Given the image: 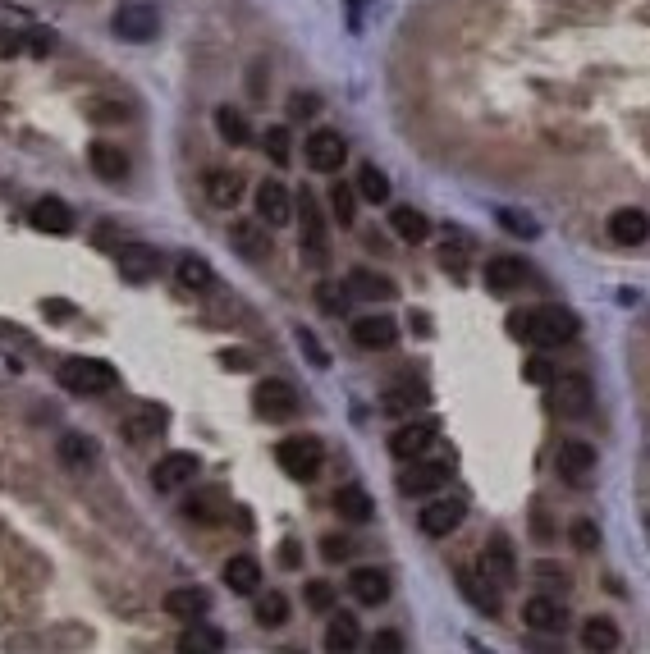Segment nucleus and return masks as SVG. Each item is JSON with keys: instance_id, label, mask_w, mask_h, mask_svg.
<instances>
[{"instance_id": "1", "label": "nucleus", "mask_w": 650, "mask_h": 654, "mask_svg": "<svg viewBox=\"0 0 650 654\" xmlns=\"http://www.w3.org/2000/svg\"><path fill=\"white\" fill-rule=\"evenodd\" d=\"M509 330L536 348H559V344H573L582 321L568 307H559V302H541V307H527L518 316H509Z\"/></svg>"}, {"instance_id": "2", "label": "nucleus", "mask_w": 650, "mask_h": 654, "mask_svg": "<svg viewBox=\"0 0 650 654\" xmlns=\"http://www.w3.org/2000/svg\"><path fill=\"white\" fill-rule=\"evenodd\" d=\"M60 385L69 394H110V389L120 385V371L110 362H101V357H69L60 366Z\"/></svg>"}, {"instance_id": "3", "label": "nucleus", "mask_w": 650, "mask_h": 654, "mask_svg": "<svg viewBox=\"0 0 650 654\" xmlns=\"http://www.w3.org/2000/svg\"><path fill=\"white\" fill-rule=\"evenodd\" d=\"M275 462H280L284 476H293V481H316V476H321V462H325V449L312 435H298V440H284L280 449H275Z\"/></svg>"}, {"instance_id": "4", "label": "nucleus", "mask_w": 650, "mask_h": 654, "mask_svg": "<svg viewBox=\"0 0 650 654\" xmlns=\"http://www.w3.org/2000/svg\"><path fill=\"white\" fill-rule=\"evenodd\" d=\"M550 385H554V412L568 421H582L591 412V403H596V389H591L586 376H554Z\"/></svg>"}, {"instance_id": "5", "label": "nucleus", "mask_w": 650, "mask_h": 654, "mask_svg": "<svg viewBox=\"0 0 650 654\" xmlns=\"http://www.w3.org/2000/svg\"><path fill=\"white\" fill-rule=\"evenodd\" d=\"M156 28H161V14H156V5H147V0H129V5L115 10V33H120L124 42H152Z\"/></svg>"}, {"instance_id": "6", "label": "nucleus", "mask_w": 650, "mask_h": 654, "mask_svg": "<svg viewBox=\"0 0 650 654\" xmlns=\"http://www.w3.org/2000/svg\"><path fill=\"white\" fill-rule=\"evenodd\" d=\"M252 403H257V417L289 421L293 412H298V389H293L289 380H261L257 394H252Z\"/></svg>"}, {"instance_id": "7", "label": "nucleus", "mask_w": 650, "mask_h": 654, "mask_svg": "<svg viewBox=\"0 0 650 654\" xmlns=\"http://www.w3.org/2000/svg\"><path fill=\"white\" fill-rule=\"evenodd\" d=\"M298 252H303L312 266H325V261H330V243H325V220H321V206H316L312 193H303V238H298Z\"/></svg>"}, {"instance_id": "8", "label": "nucleus", "mask_w": 650, "mask_h": 654, "mask_svg": "<svg viewBox=\"0 0 650 654\" xmlns=\"http://www.w3.org/2000/svg\"><path fill=\"white\" fill-rule=\"evenodd\" d=\"M303 151H307V165H312L316 174H335L339 165L348 161V147H344V138H339L335 129H316Z\"/></svg>"}, {"instance_id": "9", "label": "nucleus", "mask_w": 650, "mask_h": 654, "mask_svg": "<svg viewBox=\"0 0 650 654\" xmlns=\"http://www.w3.org/2000/svg\"><path fill=\"white\" fill-rule=\"evenodd\" d=\"M197 472H202L197 453H165V458L152 467V485H156L161 494H170V490H179V485L193 481Z\"/></svg>"}, {"instance_id": "10", "label": "nucleus", "mask_w": 650, "mask_h": 654, "mask_svg": "<svg viewBox=\"0 0 650 654\" xmlns=\"http://www.w3.org/2000/svg\"><path fill=\"white\" fill-rule=\"evenodd\" d=\"M257 215H261V225H271V229H284L293 220V197L284 193V183L266 179L257 188Z\"/></svg>"}, {"instance_id": "11", "label": "nucleus", "mask_w": 650, "mask_h": 654, "mask_svg": "<svg viewBox=\"0 0 650 654\" xmlns=\"http://www.w3.org/2000/svg\"><path fill=\"white\" fill-rule=\"evenodd\" d=\"M522 622H527L531 632H564L568 613H564V604L550 600V595H531V600L522 604Z\"/></svg>"}, {"instance_id": "12", "label": "nucleus", "mask_w": 650, "mask_h": 654, "mask_svg": "<svg viewBox=\"0 0 650 654\" xmlns=\"http://www.w3.org/2000/svg\"><path fill=\"white\" fill-rule=\"evenodd\" d=\"M115 266H120V275L129 279V284H147L161 261H156V252L147 243H124L120 252H115Z\"/></svg>"}, {"instance_id": "13", "label": "nucleus", "mask_w": 650, "mask_h": 654, "mask_svg": "<svg viewBox=\"0 0 650 654\" xmlns=\"http://www.w3.org/2000/svg\"><path fill=\"white\" fill-rule=\"evenodd\" d=\"M353 344L371 348V353H385V348L399 344V325H394L390 316H362V321L353 325Z\"/></svg>"}, {"instance_id": "14", "label": "nucleus", "mask_w": 650, "mask_h": 654, "mask_svg": "<svg viewBox=\"0 0 650 654\" xmlns=\"http://www.w3.org/2000/svg\"><path fill=\"white\" fill-rule=\"evenodd\" d=\"M481 577L490 581V586H513V577H518V563H513V549L504 536L490 540V549L481 554Z\"/></svg>"}, {"instance_id": "15", "label": "nucleus", "mask_w": 650, "mask_h": 654, "mask_svg": "<svg viewBox=\"0 0 650 654\" xmlns=\"http://www.w3.org/2000/svg\"><path fill=\"white\" fill-rule=\"evenodd\" d=\"M554 462H559V472H564L568 481L582 485L586 476L596 472V449H591L586 440H564L559 444V453H554Z\"/></svg>"}, {"instance_id": "16", "label": "nucleus", "mask_w": 650, "mask_h": 654, "mask_svg": "<svg viewBox=\"0 0 650 654\" xmlns=\"http://www.w3.org/2000/svg\"><path fill=\"white\" fill-rule=\"evenodd\" d=\"M348 590H353V600L367 604V609H376V604L390 600V577L380 568H353L348 572Z\"/></svg>"}, {"instance_id": "17", "label": "nucleus", "mask_w": 650, "mask_h": 654, "mask_svg": "<svg viewBox=\"0 0 650 654\" xmlns=\"http://www.w3.org/2000/svg\"><path fill=\"white\" fill-rule=\"evenodd\" d=\"M165 613L170 618H179V622H193V618H206V609H211V595L206 590H197V586H174V590H165Z\"/></svg>"}, {"instance_id": "18", "label": "nucleus", "mask_w": 650, "mask_h": 654, "mask_svg": "<svg viewBox=\"0 0 650 654\" xmlns=\"http://www.w3.org/2000/svg\"><path fill=\"white\" fill-rule=\"evenodd\" d=\"M435 440V421H412V426H399L390 435V453L394 458H422Z\"/></svg>"}, {"instance_id": "19", "label": "nucleus", "mask_w": 650, "mask_h": 654, "mask_svg": "<svg viewBox=\"0 0 650 654\" xmlns=\"http://www.w3.org/2000/svg\"><path fill=\"white\" fill-rule=\"evenodd\" d=\"M458 522H463V504L458 499H435L417 517V526H422L426 536H449V531H458Z\"/></svg>"}, {"instance_id": "20", "label": "nucleus", "mask_w": 650, "mask_h": 654, "mask_svg": "<svg viewBox=\"0 0 650 654\" xmlns=\"http://www.w3.org/2000/svg\"><path fill=\"white\" fill-rule=\"evenodd\" d=\"M220 577H225V586L234 590V595H257L261 590V563L252 554H234Z\"/></svg>"}, {"instance_id": "21", "label": "nucleus", "mask_w": 650, "mask_h": 654, "mask_svg": "<svg viewBox=\"0 0 650 654\" xmlns=\"http://www.w3.org/2000/svg\"><path fill=\"white\" fill-rule=\"evenodd\" d=\"M646 211L641 206H623V211H614L609 215V238L614 243H623V247H637V243H646Z\"/></svg>"}, {"instance_id": "22", "label": "nucleus", "mask_w": 650, "mask_h": 654, "mask_svg": "<svg viewBox=\"0 0 650 654\" xmlns=\"http://www.w3.org/2000/svg\"><path fill=\"white\" fill-rule=\"evenodd\" d=\"M229 243L239 247L248 261L271 257V243H266V225H261V220H234V225H229Z\"/></svg>"}, {"instance_id": "23", "label": "nucleus", "mask_w": 650, "mask_h": 654, "mask_svg": "<svg viewBox=\"0 0 650 654\" xmlns=\"http://www.w3.org/2000/svg\"><path fill=\"white\" fill-rule=\"evenodd\" d=\"M522 279H527L522 257H490L486 261V289L490 293H513V289H522Z\"/></svg>"}, {"instance_id": "24", "label": "nucleus", "mask_w": 650, "mask_h": 654, "mask_svg": "<svg viewBox=\"0 0 650 654\" xmlns=\"http://www.w3.org/2000/svg\"><path fill=\"white\" fill-rule=\"evenodd\" d=\"M28 220H33V229H42V234H69V229H74V211H69L60 197H42Z\"/></svg>"}, {"instance_id": "25", "label": "nucleus", "mask_w": 650, "mask_h": 654, "mask_svg": "<svg viewBox=\"0 0 650 654\" xmlns=\"http://www.w3.org/2000/svg\"><path fill=\"white\" fill-rule=\"evenodd\" d=\"M348 293H353V298H367V302H390L394 298V279L358 266V270H348Z\"/></svg>"}, {"instance_id": "26", "label": "nucleus", "mask_w": 650, "mask_h": 654, "mask_svg": "<svg viewBox=\"0 0 650 654\" xmlns=\"http://www.w3.org/2000/svg\"><path fill=\"white\" fill-rule=\"evenodd\" d=\"M87 161H92V170L110 183H120L124 174H129V156H124L115 142H92V147H87Z\"/></svg>"}, {"instance_id": "27", "label": "nucleus", "mask_w": 650, "mask_h": 654, "mask_svg": "<svg viewBox=\"0 0 650 654\" xmlns=\"http://www.w3.org/2000/svg\"><path fill=\"white\" fill-rule=\"evenodd\" d=\"M184 513H188V522L211 526V522H220V517L229 513V494L225 490H197L184 504Z\"/></svg>"}, {"instance_id": "28", "label": "nucleus", "mask_w": 650, "mask_h": 654, "mask_svg": "<svg viewBox=\"0 0 650 654\" xmlns=\"http://www.w3.org/2000/svg\"><path fill=\"white\" fill-rule=\"evenodd\" d=\"M55 453H60V462H65L69 472H83V467H92V462H97V444L87 440V435H78V430H69V435H60V444H55Z\"/></svg>"}, {"instance_id": "29", "label": "nucleus", "mask_w": 650, "mask_h": 654, "mask_svg": "<svg viewBox=\"0 0 650 654\" xmlns=\"http://www.w3.org/2000/svg\"><path fill=\"white\" fill-rule=\"evenodd\" d=\"M335 513L348 517V522H371V517H376V504H371V494L362 490V485H339Z\"/></svg>"}, {"instance_id": "30", "label": "nucleus", "mask_w": 650, "mask_h": 654, "mask_svg": "<svg viewBox=\"0 0 650 654\" xmlns=\"http://www.w3.org/2000/svg\"><path fill=\"white\" fill-rule=\"evenodd\" d=\"M179 650H184V654H216V650H225V632H220V627H206V622L193 618V627L179 636Z\"/></svg>"}, {"instance_id": "31", "label": "nucleus", "mask_w": 650, "mask_h": 654, "mask_svg": "<svg viewBox=\"0 0 650 654\" xmlns=\"http://www.w3.org/2000/svg\"><path fill=\"white\" fill-rule=\"evenodd\" d=\"M390 225L403 243H426V238H431V220H426L422 211H412V206H394Z\"/></svg>"}, {"instance_id": "32", "label": "nucleus", "mask_w": 650, "mask_h": 654, "mask_svg": "<svg viewBox=\"0 0 650 654\" xmlns=\"http://www.w3.org/2000/svg\"><path fill=\"white\" fill-rule=\"evenodd\" d=\"M426 385H417V380H399V385L385 389V412H417L426 408Z\"/></svg>"}, {"instance_id": "33", "label": "nucleus", "mask_w": 650, "mask_h": 654, "mask_svg": "<svg viewBox=\"0 0 650 654\" xmlns=\"http://www.w3.org/2000/svg\"><path fill=\"white\" fill-rule=\"evenodd\" d=\"M206 197L216 206H234L243 197V183L239 174H229V170H206Z\"/></svg>"}, {"instance_id": "34", "label": "nucleus", "mask_w": 650, "mask_h": 654, "mask_svg": "<svg viewBox=\"0 0 650 654\" xmlns=\"http://www.w3.org/2000/svg\"><path fill=\"white\" fill-rule=\"evenodd\" d=\"M358 641H362L358 618H353V613H335L330 627H325V650H353Z\"/></svg>"}, {"instance_id": "35", "label": "nucleus", "mask_w": 650, "mask_h": 654, "mask_svg": "<svg viewBox=\"0 0 650 654\" xmlns=\"http://www.w3.org/2000/svg\"><path fill=\"white\" fill-rule=\"evenodd\" d=\"M161 426H165V412L161 408H147V412H138V417L124 421V440H129V444H147V440L161 435Z\"/></svg>"}, {"instance_id": "36", "label": "nucleus", "mask_w": 650, "mask_h": 654, "mask_svg": "<svg viewBox=\"0 0 650 654\" xmlns=\"http://www.w3.org/2000/svg\"><path fill=\"white\" fill-rule=\"evenodd\" d=\"M445 472H449L445 462H422V467H412L399 485H403V494H431L435 485L445 481Z\"/></svg>"}, {"instance_id": "37", "label": "nucleus", "mask_w": 650, "mask_h": 654, "mask_svg": "<svg viewBox=\"0 0 650 654\" xmlns=\"http://www.w3.org/2000/svg\"><path fill=\"white\" fill-rule=\"evenodd\" d=\"M216 133H220L225 142H234V147H243V142L252 138V129H248V119H243V110H229V106L216 110Z\"/></svg>"}, {"instance_id": "38", "label": "nucleus", "mask_w": 650, "mask_h": 654, "mask_svg": "<svg viewBox=\"0 0 650 654\" xmlns=\"http://www.w3.org/2000/svg\"><path fill=\"white\" fill-rule=\"evenodd\" d=\"M458 586H463V595H467L472 604H477L481 613H499V595H495V590H486L490 581L472 577V572H458Z\"/></svg>"}, {"instance_id": "39", "label": "nucleus", "mask_w": 650, "mask_h": 654, "mask_svg": "<svg viewBox=\"0 0 650 654\" xmlns=\"http://www.w3.org/2000/svg\"><path fill=\"white\" fill-rule=\"evenodd\" d=\"M330 211H335L339 229H353V220H358V193L348 183H335L330 188Z\"/></svg>"}, {"instance_id": "40", "label": "nucleus", "mask_w": 650, "mask_h": 654, "mask_svg": "<svg viewBox=\"0 0 650 654\" xmlns=\"http://www.w3.org/2000/svg\"><path fill=\"white\" fill-rule=\"evenodd\" d=\"M358 193L367 197L371 206H380V202H390V179L376 170V165H362L358 170Z\"/></svg>"}, {"instance_id": "41", "label": "nucleus", "mask_w": 650, "mask_h": 654, "mask_svg": "<svg viewBox=\"0 0 650 654\" xmlns=\"http://www.w3.org/2000/svg\"><path fill=\"white\" fill-rule=\"evenodd\" d=\"M257 622L261 627H284L289 622V600H284L280 590H266L257 600Z\"/></svg>"}, {"instance_id": "42", "label": "nucleus", "mask_w": 650, "mask_h": 654, "mask_svg": "<svg viewBox=\"0 0 650 654\" xmlns=\"http://www.w3.org/2000/svg\"><path fill=\"white\" fill-rule=\"evenodd\" d=\"M582 645H586V650H614V645H618V627L609 618H591L582 627Z\"/></svg>"}, {"instance_id": "43", "label": "nucleus", "mask_w": 650, "mask_h": 654, "mask_svg": "<svg viewBox=\"0 0 650 654\" xmlns=\"http://www.w3.org/2000/svg\"><path fill=\"white\" fill-rule=\"evenodd\" d=\"M174 275H179V284H184V289H193V293H197V289H211V279H216V275H211V266H206L202 257H184Z\"/></svg>"}, {"instance_id": "44", "label": "nucleus", "mask_w": 650, "mask_h": 654, "mask_svg": "<svg viewBox=\"0 0 650 654\" xmlns=\"http://www.w3.org/2000/svg\"><path fill=\"white\" fill-rule=\"evenodd\" d=\"M293 138H289V129L284 124H275V129H266V156H271L275 165H289L293 161Z\"/></svg>"}, {"instance_id": "45", "label": "nucleus", "mask_w": 650, "mask_h": 654, "mask_svg": "<svg viewBox=\"0 0 650 654\" xmlns=\"http://www.w3.org/2000/svg\"><path fill=\"white\" fill-rule=\"evenodd\" d=\"M307 609H316V613L335 609V586H330V581H307Z\"/></svg>"}, {"instance_id": "46", "label": "nucleus", "mask_w": 650, "mask_h": 654, "mask_svg": "<svg viewBox=\"0 0 650 654\" xmlns=\"http://www.w3.org/2000/svg\"><path fill=\"white\" fill-rule=\"evenodd\" d=\"M522 380H527V385H550L554 380L550 357H527V362H522Z\"/></svg>"}, {"instance_id": "47", "label": "nucleus", "mask_w": 650, "mask_h": 654, "mask_svg": "<svg viewBox=\"0 0 650 654\" xmlns=\"http://www.w3.org/2000/svg\"><path fill=\"white\" fill-rule=\"evenodd\" d=\"M573 545H577V549H596V545H600L596 522H577V526H573Z\"/></svg>"}, {"instance_id": "48", "label": "nucleus", "mask_w": 650, "mask_h": 654, "mask_svg": "<svg viewBox=\"0 0 650 654\" xmlns=\"http://www.w3.org/2000/svg\"><path fill=\"white\" fill-rule=\"evenodd\" d=\"M499 220H504V229H509V234H536V225H531L527 215H518V211H499Z\"/></svg>"}, {"instance_id": "49", "label": "nucleus", "mask_w": 650, "mask_h": 654, "mask_svg": "<svg viewBox=\"0 0 650 654\" xmlns=\"http://www.w3.org/2000/svg\"><path fill=\"white\" fill-rule=\"evenodd\" d=\"M298 348H303V353L312 357L316 366H330V357H325V348L316 344V339H312V334H307V330H298Z\"/></svg>"}, {"instance_id": "50", "label": "nucleus", "mask_w": 650, "mask_h": 654, "mask_svg": "<svg viewBox=\"0 0 650 654\" xmlns=\"http://www.w3.org/2000/svg\"><path fill=\"white\" fill-rule=\"evenodd\" d=\"M316 293H321V298H316V302H321V311H330V316H335V311H344V293H339V289H330V284H321V289H316Z\"/></svg>"}, {"instance_id": "51", "label": "nucleus", "mask_w": 650, "mask_h": 654, "mask_svg": "<svg viewBox=\"0 0 650 654\" xmlns=\"http://www.w3.org/2000/svg\"><path fill=\"white\" fill-rule=\"evenodd\" d=\"M220 362H225L229 371H252V353H243V348H229V353H220Z\"/></svg>"}, {"instance_id": "52", "label": "nucleus", "mask_w": 650, "mask_h": 654, "mask_svg": "<svg viewBox=\"0 0 650 654\" xmlns=\"http://www.w3.org/2000/svg\"><path fill=\"white\" fill-rule=\"evenodd\" d=\"M321 554L330 558V563H339V558H348V540H339V536H325V540H321Z\"/></svg>"}, {"instance_id": "53", "label": "nucleus", "mask_w": 650, "mask_h": 654, "mask_svg": "<svg viewBox=\"0 0 650 654\" xmlns=\"http://www.w3.org/2000/svg\"><path fill=\"white\" fill-rule=\"evenodd\" d=\"M92 119H101V124H115V119H124V106H115V101H97Z\"/></svg>"}, {"instance_id": "54", "label": "nucleus", "mask_w": 650, "mask_h": 654, "mask_svg": "<svg viewBox=\"0 0 650 654\" xmlns=\"http://www.w3.org/2000/svg\"><path fill=\"white\" fill-rule=\"evenodd\" d=\"M316 106H321V101H316L312 92H307V97H303V92H293V101H289L293 115H316Z\"/></svg>"}, {"instance_id": "55", "label": "nucleus", "mask_w": 650, "mask_h": 654, "mask_svg": "<svg viewBox=\"0 0 650 654\" xmlns=\"http://www.w3.org/2000/svg\"><path fill=\"white\" fill-rule=\"evenodd\" d=\"M303 563V554H298V540H284L280 545V568H298Z\"/></svg>"}, {"instance_id": "56", "label": "nucleus", "mask_w": 650, "mask_h": 654, "mask_svg": "<svg viewBox=\"0 0 650 654\" xmlns=\"http://www.w3.org/2000/svg\"><path fill=\"white\" fill-rule=\"evenodd\" d=\"M19 51H23V42H19V37L0 28V60H10V55H19Z\"/></svg>"}, {"instance_id": "57", "label": "nucleus", "mask_w": 650, "mask_h": 654, "mask_svg": "<svg viewBox=\"0 0 650 654\" xmlns=\"http://www.w3.org/2000/svg\"><path fill=\"white\" fill-rule=\"evenodd\" d=\"M51 46H55V37H51V33H33L28 51H33V55H51Z\"/></svg>"}, {"instance_id": "58", "label": "nucleus", "mask_w": 650, "mask_h": 654, "mask_svg": "<svg viewBox=\"0 0 650 654\" xmlns=\"http://www.w3.org/2000/svg\"><path fill=\"white\" fill-rule=\"evenodd\" d=\"M376 650H403V636L399 632H380L376 636Z\"/></svg>"}, {"instance_id": "59", "label": "nucleus", "mask_w": 650, "mask_h": 654, "mask_svg": "<svg viewBox=\"0 0 650 654\" xmlns=\"http://www.w3.org/2000/svg\"><path fill=\"white\" fill-rule=\"evenodd\" d=\"M531 526H536V536L541 540H550V522H545V508L536 504V517H531Z\"/></svg>"}, {"instance_id": "60", "label": "nucleus", "mask_w": 650, "mask_h": 654, "mask_svg": "<svg viewBox=\"0 0 650 654\" xmlns=\"http://www.w3.org/2000/svg\"><path fill=\"white\" fill-rule=\"evenodd\" d=\"M0 330H5V325H0Z\"/></svg>"}]
</instances>
